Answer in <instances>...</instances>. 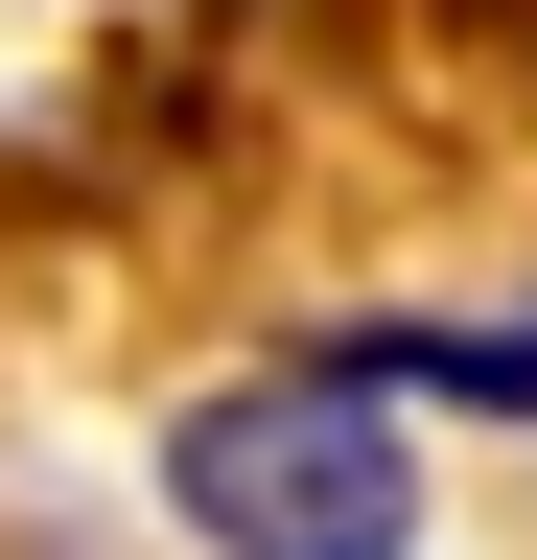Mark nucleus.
<instances>
[{
    "mask_svg": "<svg viewBox=\"0 0 537 560\" xmlns=\"http://www.w3.org/2000/svg\"><path fill=\"white\" fill-rule=\"evenodd\" d=\"M164 514L211 560H421V444H397V374L304 350V374H234L164 420Z\"/></svg>",
    "mask_w": 537,
    "mask_h": 560,
    "instance_id": "obj_1",
    "label": "nucleus"
},
{
    "mask_svg": "<svg viewBox=\"0 0 537 560\" xmlns=\"http://www.w3.org/2000/svg\"><path fill=\"white\" fill-rule=\"evenodd\" d=\"M351 374H397V397H491V420H537V327H351Z\"/></svg>",
    "mask_w": 537,
    "mask_h": 560,
    "instance_id": "obj_2",
    "label": "nucleus"
}]
</instances>
